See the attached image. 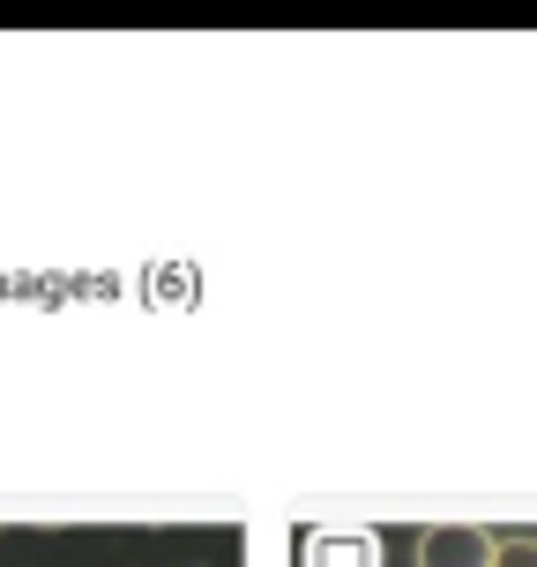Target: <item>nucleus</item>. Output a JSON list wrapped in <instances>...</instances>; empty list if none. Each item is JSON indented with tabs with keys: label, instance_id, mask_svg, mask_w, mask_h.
Segmentation results:
<instances>
[{
	"label": "nucleus",
	"instance_id": "1",
	"mask_svg": "<svg viewBox=\"0 0 537 567\" xmlns=\"http://www.w3.org/2000/svg\"><path fill=\"white\" fill-rule=\"evenodd\" d=\"M493 530L478 523H441V530H419V567H493Z\"/></svg>",
	"mask_w": 537,
	"mask_h": 567
},
{
	"label": "nucleus",
	"instance_id": "2",
	"mask_svg": "<svg viewBox=\"0 0 537 567\" xmlns=\"http://www.w3.org/2000/svg\"><path fill=\"white\" fill-rule=\"evenodd\" d=\"M299 567H389V553L373 530H313Z\"/></svg>",
	"mask_w": 537,
	"mask_h": 567
},
{
	"label": "nucleus",
	"instance_id": "3",
	"mask_svg": "<svg viewBox=\"0 0 537 567\" xmlns=\"http://www.w3.org/2000/svg\"><path fill=\"white\" fill-rule=\"evenodd\" d=\"M493 567H537V538H500L493 545Z\"/></svg>",
	"mask_w": 537,
	"mask_h": 567
}]
</instances>
